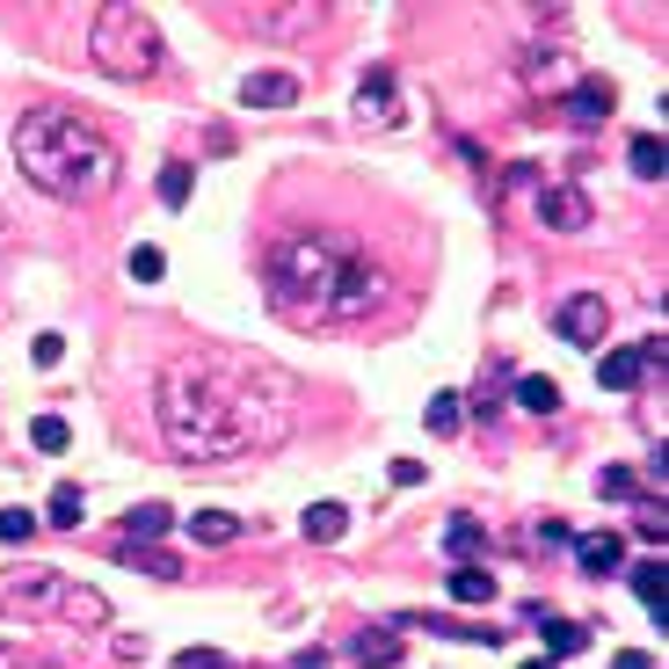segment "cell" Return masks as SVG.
Wrapping results in <instances>:
<instances>
[{"label":"cell","instance_id":"19","mask_svg":"<svg viewBox=\"0 0 669 669\" xmlns=\"http://www.w3.org/2000/svg\"><path fill=\"white\" fill-rule=\"evenodd\" d=\"M662 160H669V153H662V139H634V153H626V168H634L640 182H662Z\"/></svg>","mask_w":669,"mask_h":669},{"label":"cell","instance_id":"27","mask_svg":"<svg viewBox=\"0 0 669 669\" xmlns=\"http://www.w3.org/2000/svg\"><path fill=\"white\" fill-rule=\"evenodd\" d=\"M182 197H190V168L168 160V168H160V204H182Z\"/></svg>","mask_w":669,"mask_h":669},{"label":"cell","instance_id":"16","mask_svg":"<svg viewBox=\"0 0 669 669\" xmlns=\"http://www.w3.org/2000/svg\"><path fill=\"white\" fill-rule=\"evenodd\" d=\"M342 531H350V510H342V502H314V510H306V539H314V546H334Z\"/></svg>","mask_w":669,"mask_h":669},{"label":"cell","instance_id":"26","mask_svg":"<svg viewBox=\"0 0 669 669\" xmlns=\"http://www.w3.org/2000/svg\"><path fill=\"white\" fill-rule=\"evenodd\" d=\"M357 655L386 669V662H401V640H393V634H357Z\"/></svg>","mask_w":669,"mask_h":669},{"label":"cell","instance_id":"6","mask_svg":"<svg viewBox=\"0 0 669 669\" xmlns=\"http://www.w3.org/2000/svg\"><path fill=\"white\" fill-rule=\"evenodd\" d=\"M553 334L575 342V350H604V334H612V306H604V291H575V299L561 306V320H553Z\"/></svg>","mask_w":669,"mask_h":669},{"label":"cell","instance_id":"9","mask_svg":"<svg viewBox=\"0 0 669 669\" xmlns=\"http://www.w3.org/2000/svg\"><path fill=\"white\" fill-rule=\"evenodd\" d=\"M561 109H567L575 124H604V117L618 109V95H612V81H597V73H582L575 88L561 95Z\"/></svg>","mask_w":669,"mask_h":669},{"label":"cell","instance_id":"13","mask_svg":"<svg viewBox=\"0 0 669 669\" xmlns=\"http://www.w3.org/2000/svg\"><path fill=\"white\" fill-rule=\"evenodd\" d=\"M575 553H582V567H590V575H612V567L626 561V539H612V531H590V539H575Z\"/></svg>","mask_w":669,"mask_h":669},{"label":"cell","instance_id":"3","mask_svg":"<svg viewBox=\"0 0 669 669\" xmlns=\"http://www.w3.org/2000/svg\"><path fill=\"white\" fill-rule=\"evenodd\" d=\"M15 160H22V176L44 197H59V204H103L124 176L103 124L73 117V109H30L15 124Z\"/></svg>","mask_w":669,"mask_h":669},{"label":"cell","instance_id":"7","mask_svg":"<svg viewBox=\"0 0 669 669\" xmlns=\"http://www.w3.org/2000/svg\"><path fill=\"white\" fill-rule=\"evenodd\" d=\"M531 219L553 233H582L590 226V204H582V190H567V182H546V190L531 197Z\"/></svg>","mask_w":669,"mask_h":669},{"label":"cell","instance_id":"15","mask_svg":"<svg viewBox=\"0 0 669 669\" xmlns=\"http://www.w3.org/2000/svg\"><path fill=\"white\" fill-rule=\"evenodd\" d=\"M190 539H197V546H233V539H241V517H226V510H197V517H190Z\"/></svg>","mask_w":669,"mask_h":669},{"label":"cell","instance_id":"17","mask_svg":"<svg viewBox=\"0 0 669 669\" xmlns=\"http://www.w3.org/2000/svg\"><path fill=\"white\" fill-rule=\"evenodd\" d=\"M117 561H124V567H146V575H160V582L182 575V561H168L160 546H117Z\"/></svg>","mask_w":669,"mask_h":669},{"label":"cell","instance_id":"4","mask_svg":"<svg viewBox=\"0 0 669 669\" xmlns=\"http://www.w3.org/2000/svg\"><path fill=\"white\" fill-rule=\"evenodd\" d=\"M88 59L109 73V81H146V73H160V30H153V15H146V8H95Z\"/></svg>","mask_w":669,"mask_h":669},{"label":"cell","instance_id":"33","mask_svg":"<svg viewBox=\"0 0 669 669\" xmlns=\"http://www.w3.org/2000/svg\"><path fill=\"white\" fill-rule=\"evenodd\" d=\"M393 488H423V466H415V458H393Z\"/></svg>","mask_w":669,"mask_h":669},{"label":"cell","instance_id":"35","mask_svg":"<svg viewBox=\"0 0 669 669\" xmlns=\"http://www.w3.org/2000/svg\"><path fill=\"white\" fill-rule=\"evenodd\" d=\"M524 669H553V655H539V662H524Z\"/></svg>","mask_w":669,"mask_h":669},{"label":"cell","instance_id":"8","mask_svg":"<svg viewBox=\"0 0 669 669\" xmlns=\"http://www.w3.org/2000/svg\"><path fill=\"white\" fill-rule=\"evenodd\" d=\"M357 117H364V124H393V117H401V95H393V66H371L364 81H357Z\"/></svg>","mask_w":669,"mask_h":669},{"label":"cell","instance_id":"34","mask_svg":"<svg viewBox=\"0 0 669 669\" xmlns=\"http://www.w3.org/2000/svg\"><path fill=\"white\" fill-rule=\"evenodd\" d=\"M612 669H655V662H648V655H618Z\"/></svg>","mask_w":669,"mask_h":669},{"label":"cell","instance_id":"24","mask_svg":"<svg viewBox=\"0 0 669 669\" xmlns=\"http://www.w3.org/2000/svg\"><path fill=\"white\" fill-rule=\"evenodd\" d=\"M30 444H36V452H66V423H59V415H36V423H30Z\"/></svg>","mask_w":669,"mask_h":669},{"label":"cell","instance_id":"32","mask_svg":"<svg viewBox=\"0 0 669 669\" xmlns=\"http://www.w3.org/2000/svg\"><path fill=\"white\" fill-rule=\"evenodd\" d=\"M30 357H36V364H44V371H52L59 357H66V342H59V334H36V350H30Z\"/></svg>","mask_w":669,"mask_h":669},{"label":"cell","instance_id":"11","mask_svg":"<svg viewBox=\"0 0 669 669\" xmlns=\"http://www.w3.org/2000/svg\"><path fill=\"white\" fill-rule=\"evenodd\" d=\"M160 531H168V510H160V502H139V510L117 517V546H153Z\"/></svg>","mask_w":669,"mask_h":669},{"label":"cell","instance_id":"21","mask_svg":"<svg viewBox=\"0 0 669 669\" xmlns=\"http://www.w3.org/2000/svg\"><path fill=\"white\" fill-rule=\"evenodd\" d=\"M539 634H546V655H575V648H582V626H567V618H546V612H539Z\"/></svg>","mask_w":669,"mask_h":669},{"label":"cell","instance_id":"18","mask_svg":"<svg viewBox=\"0 0 669 669\" xmlns=\"http://www.w3.org/2000/svg\"><path fill=\"white\" fill-rule=\"evenodd\" d=\"M452 597L458 604H495V575H488V567H458V575H452Z\"/></svg>","mask_w":669,"mask_h":669},{"label":"cell","instance_id":"12","mask_svg":"<svg viewBox=\"0 0 669 669\" xmlns=\"http://www.w3.org/2000/svg\"><path fill=\"white\" fill-rule=\"evenodd\" d=\"M597 379H604V386H612V393H634L640 379H648V364H640V350H604Z\"/></svg>","mask_w":669,"mask_h":669},{"label":"cell","instance_id":"22","mask_svg":"<svg viewBox=\"0 0 669 669\" xmlns=\"http://www.w3.org/2000/svg\"><path fill=\"white\" fill-rule=\"evenodd\" d=\"M81 510H88V502H81V488H59L44 517H52V531H73V524H81Z\"/></svg>","mask_w":669,"mask_h":669},{"label":"cell","instance_id":"2","mask_svg":"<svg viewBox=\"0 0 669 669\" xmlns=\"http://www.w3.org/2000/svg\"><path fill=\"white\" fill-rule=\"evenodd\" d=\"M263 291L284 320L299 328H328V320H364L386 299V269L371 263L364 247L334 241V233H291L269 247Z\"/></svg>","mask_w":669,"mask_h":669},{"label":"cell","instance_id":"28","mask_svg":"<svg viewBox=\"0 0 669 669\" xmlns=\"http://www.w3.org/2000/svg\"><path fill=\"white\" fill-rule=\"evenodd\" d=\"M160 269H168L160 247H131V277H139V284H160Z\"/></svg>","mask_w":669,"mask_h":669},{"label":"cell","instance_id":"14","mask_svg":"<svg viewBox=\"0 0 669 669\" xmlns=\"http://www.w3.org/2000/svg\"><path fill=\"white\" fill-rule=\"evenodd\" d=\"M634 597L648 604V618L669 612V567H662V561H640V567H634Z\"/></svg>","mask_w":669,"mask_h":669},{"label":"cell","instance_id":"23","mask_svg":"<svg viewBox=\"0 0 669 669\" xmlns=\"http://www.w3.org/2000/svg\"><path fill=\"white\" fill-rule=\"evenodd\" d=\"M36 539V517L30 510H0V546H30Z\"/></svg>","mask_w":669,"mask_h":669},{"label":"cell","instance_id":"20","mask_svg":"<svg viewBox=\"0 0 669 669\" xmlns=\"http://www.w3.org/2000/svg\"><path fill=\"white\" fill-rule=\"evenodd\" d=\"M517 401H524L531 415H553V407H561V386H553V379H517Z\"/></svg>","mask_w":669,"mask_h":669},{"label":"cell","instance_id":"36","mask_svg":"<svg viewBox=\"0 0 669 669\" xmlns=\"http://www.w3.org/2000/svg\"><path fill=\"white\" fill-rule=\"evenodd\" d=\"M299 669H320V655H314V662H299Z\"/></svg>","mask_w":669,"mask_h":669},{"label":"cell","instance_id":"1","mask_svg":"<svg viewBox=\"0 0 669 669\" xmlns=\"http://www.w3.org/2000/svg\"><path fill=\"white\" fill-rule=\"evenodd\" d=\"M160 429H168V452L197 458V466L241 458L291 429V386L269 364H247L233 350L182 357L160 379Z\"/></svg>","mask_w":669,"mask_h":669},{"label":"cell","instance_id":"10","mask_svg":"<svg viewBox=\"0 0 669 669\" xmlns=\"http://www.w3.org/2000/svg\"><path fill=\"white\" fill-rule=\"evenodd\" d=\"M241 103L247 109H291L299 103V81L291 73H255V81H241Z\"/></svg>","mask_w":669,"mask_h":669},{"label":"cell","instance_id":"5","mask_svg":"<svg viewBox=\"0 0 669 669\" xmlns=\"http://www.w3.org/2000/svg\"><path fill=\"white\" fill-rule=\"evenodd\" d=\"M0 612L22 618V612H52V618H81V626H103L109 604L95 597V590H81V582L66 575H44V567H15V575L0 582Z\"/></svg>","mask_w":669,"mask_h":669},{"label":"cell","instance_id":"30","mask_svg":"<svg viewBox=\"0 0 669 669\" xmlns=\"http://www.w3.org/2000/svg\"><path fill=\"white\" fill-rule=\"evenodd\" d=\"M176 669H226V655H219V648H182Z\"/></svg>","mask_w":669,"mask_h":669},{"label":"cell","instance_id":"25","mask_svg":"<svg viewBox=\"0 0 669 669\" xmlns=\"http://www.w3.org/2000/svg\"><path fill=\"white\" fill-rule=\"evenodd\" d=\"M458 415H466V401H458V393H437V401H429V429H437V437H452Z\"/></svg>","mask_w":669,"mask_h":669},{"label":"cell","instance_id":"31","mask_svg":"<svg viewBox=\"0 0 669 669\" xmlns=\"http://www.w3.org/2000/svg\"><path fill=\"white\" fill-rule=\"evenodd\" d=\"M444 546H452V553H474V546H480V531H474V524H466V517H458V524H452V531H444Z\"/></svg>","mask_w":669,"mask_h":669},{"label":"cell","instance_id":"29","mask_svg":"<svg viewBox=\"0 0 669 669\" xmlns=\"http://www.w3.org/2000/svg\"><path fill=\"white\" fill-rule=\"evenodd\" d=\"M597 488L612 495V502H640V495H634V474H626V466H612V474H604Z\"/></svg>","mask_w":669,"mask_h":669}]
</instances>
